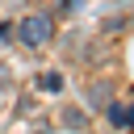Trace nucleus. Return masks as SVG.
<instances>
[{
	"label": "nucleus",
	"mask_w": 134,
	"mask_h": 134,
	"mask_svg": "<svg viewBox=\"0 0 134 134\" xmlns=\"http://www.w3.org/2000/svg\"><path fill=\"white\" fill-rule=\"evenodd\" d=\"M17 38H21L25 46H46V42L54 38V21H50L46 13H29V17H21Z\"/></svg>",
	"instance_id": "1"
},
{
	"label": "nucleus",
	"mask_w": 134,
	"mask_h": 134,
	"mask_svg": "<svg viewBox=\"0 0 134 134\" xmlns=\"http://www.w3.org/2000/svg\"><path fill=\"white\" fill-rule=\"evenodd\" d=\"M63 126L67 130H88V113L84 109H63Z\"/></svg>",
	"instance_id": "3"
},
{
	"label": "nucleus",
	"mask_w": 134,
	"mask_h": 134,
	"mask_svg": "<svg viewBox=\"0 0 134 134\" xmlns=\"http://www.w3.org/2000/svg\"><path fill=\"white\" fill-rule=\"evenodd\" d=\"M84 0H63V13H71V8H80Z\"/></svg>",
	"instance_id": "4"
},
{
	"label": "nucleus",
	"mask_w": 134,
	"mask_h": 134,
	"mask_svg": "<svg viewBox=\"0 0 134 134\" xmlns=\"http://www.w3.org/2000/svg\"><path fill=\"white\" fill-rule=\"evenodd\" d=\"M88 105L92 109H109L113 105V84L109 80H92L88 84Z\"/></svg>",
	"instance_id": "2"
}]
</instances>
